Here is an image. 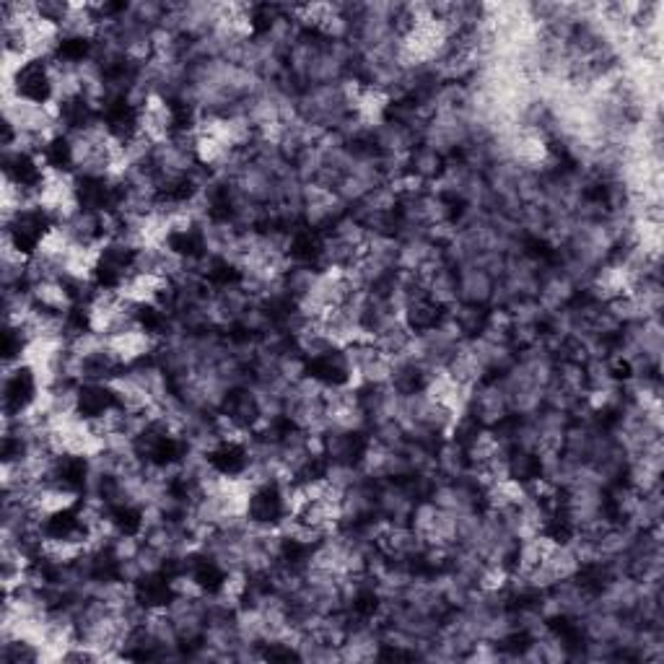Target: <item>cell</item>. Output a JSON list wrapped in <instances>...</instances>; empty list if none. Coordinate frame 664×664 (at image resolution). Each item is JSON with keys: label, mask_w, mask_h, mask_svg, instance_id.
I'll list each match as a JSON object with an SVG mask.
<instances>
[{"label": "cell", "mask_w": 664, "mask_h": 664, "mask_svg": "<svg viewBox=\"0 0 664 664\" xmlns=\"http://www.w3.org/2000/svg\"><path fill=\"white\" fill-rule=\"evenodd\" d=\"M138 130L154 143L169 141L177 133V107L164 96H148L138 109Z\"/></svg>", "instance_id": "cell-1"}, {"label": "cell", "mask_w": 664, "mask_h": 664, "mask_svg": "<svg viewBox=\"0 0 664 664\" xmlns=\"http://www.w3.org/2000/svg\"><path fill=\"white\" fill-rule=\"evenodd\" d=\"M444 164H447V159L436 154L434 148H428L426 143H418V146L410 151V174L423 179L426 185H431V182H436V179L441 177Z\"/></svg>", "instance_id": "cell-3"}, {"label": "cell", "mask_w": 664, "mask_h": 664, "mask_svg": "<svg viewBox=\"0 0 664 664\" xmlns=\"http://www.w3.org/2000/svg\"><path fill=\"white\" fill-rule=\"evenodd\" d=\"M493 294V278L486 270L475 265H462L457 268V299L462 304H475V307H488Z\"/></svg>", "instance_id": "cell-2"}]
</instances>
